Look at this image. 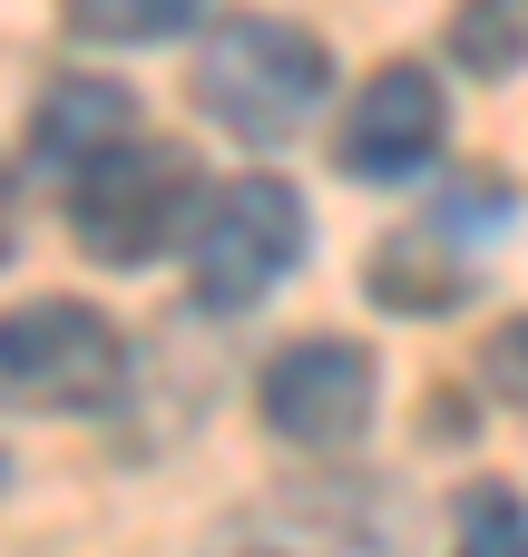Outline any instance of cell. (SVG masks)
<instances>
[{"label":"cell","instance_id":"obj_1","mask_svg":"<svg viewBox=\"0 0 528 557\" xmlns=\"http://www.w3.org/2000/svg\"><path fill=\"white\" fill-rule=\"evenodd\" d=\"M186 98H196V117L225 127L235 147H284V137H304L314 108L333 98V59H323V39L294 29V20L235 10V20L206 29V49H196V69H186Z\"/></svg>","mask_w":528,"mask_h":557},{"label":"cell","instance_id":"obj_2","mask_svg":"<svg viewBox=\"0 0 528 557\" xmlns=\"http://www.w3.org/2000/svg\"><path fill=\"white\" fill-rule=\"evenodd\" d=\"M206 215V186L176 147L157 137H127L118 157H98L88 176H69V235L98 255V264H157L167 245H186Z\"/></svg>","mask_w":528,"mask_h":557},{"label":"cell","instance_id":"obj_3","mask_svg":"<svg viewBox=\"0 0 528 557\" xmlns=\"http://www.w3.org/2000/svg\"><path fill=\"white\" fill-rule=\"evenodd\" d=\"M294 264H304V196L284 176H235V186L206 196V215L186 235V294H196V313H245Z\"/></svg>","mask_w":528,"mask_h":557},{"label":"cell","instance_id":"obj_4","mask_svg":"<svg viewBox=\"0 0 528 557\" xmlns=\"http://www.w3.org/2000/svg\"><path fill=\"white\" fill-rule=\"evenodd\" d=\"M127 382V343L98 304H20L0 313V411H98Z\"/></svg>","mask_w":528,"mask_h":557},{"label":"cell","instance_id":"obj_5","mask_svg":"<svg viewBox=\"0 0 528 557\" xmlns=\"http://www.w3.org/2000/svg\"><path fill=\"white\" fill-rule=\"evenodd\" d=\"M206 557H412V519L392 490L363 480H294L274 499H245Z\"/></svg>","mask_w":528,"mask_h":557},{"label":"cell","instance_id":"obj_6","mask_svg":"<svg viewBox=\"0 0 528 557\" xmlns=\"http://www.w3.org/2000/svg\"><path fill=\"white\" fill-rule=\"evenodd\" d=\"M500 215H509V196H500V186H470V196H451V206L392 225L382 255H372V294H382L392 313H441V304H461Z\"/></svg>","mask_w":528,"mask_h":557},{"label":"cell","instance_id":"obj_7","mask_svg":"<svg viewBox=\"0 0 528 557\" xmlns=\"http://www.w3.org/2000/svg\"><path fill=\"white\" fill-rule=\"evenodd\" d=\"M372 352L363 343H284L274 362H265V431L274 441H294V450H343V441H363V421H372Z\"/></svg>","mask_w":528,"mask_h":557},{"label":"cell","instance_id":"obj_8","mask_svg":"<svg viewBox=\"0 0 528 557\" xmlns=\"http://www.w3.org/2000/svg\"><path fill=\"white\" fill-rule=\"evenodd\" d=\"M441 137H451L441 78H431L421 59H392V69L363 78V98H353V117H343V176L402 186V176H421V166L441 157Z\"/></svg>","mask_w":528,"mask_h":557},{"label":"cell","instance_id":"obj_9","mask_svg":"<svg viewBox=\"0 0 528 557\" xmlns=\"http://www.w3.org/2000/svg\"><path fill=\"white\" fill-rule=\"evenodd\" d=\"M127 137H137V88H118V78H49L29 108V157L59 176H88Z\"/></svg>","mask_w":528,"mask_h":557},{"label":"cell","instance_id":"obj_10","mask_svg":"<svg viewBox=\"0 0 528 557\" xmlns=\"http://www.w3.org/2000/svg\"><path fill=\"white\" fill-rule=\"evenodd\" d=\"M451 59L470 78H519L528 69V0H461L451 10Z\"/></svg>","mask_w":528,"mask_h":557},{"label":"cell","instance_id":"obj_11","mask_svg":"<svg viewBox=\"0 0 528 557\" xmlns=\"http://www.w3.org/2000/svg\"><path fill=\"white\" fill-rule=\"evenodd\" d=\"M206 0H69V29L78 39H108V49H147V39H176Z\"/></svg>","mask_w":528,"mask_h":557},{"label":"cell","instance_id":"obj_12","mask_svg":"<svg viewBox=\"0 0 528 557\" xmlns=\"http://www.w3.org/2000/svg\"><path fill=\"white\" fill-rule=\"evenodd\" d=\"M461 557H528V509L509 490H461Z\"/></svg>","mask_w":528,"mask_h":557},{"label":"cell","instance_id":"obj_13","mask_svg":"<svg viewBox=\"0 0 528 557\" xmlns=\"http://www.w3.org/2000/svg\"><path fill=\"white\" fill-rule=\"evenodd\" d=\"M490 392H500L509 411H528V313L490 333Z\"/></svg>","mask_w":528,"mask_h":557},{"label":"cell","instance_id":"obj_14","mask_svg":"<svg viewBox=\"0 0 528 557\" xmlns=\"http://www.w3.org/2000/svg\"><path fill=\"white\" fill-rule=\"evenodd\" d=\"M20 255V186H10V166H0V264Z\"/></svg>","mask_w":528,"mask_h":557}]
</instances>
